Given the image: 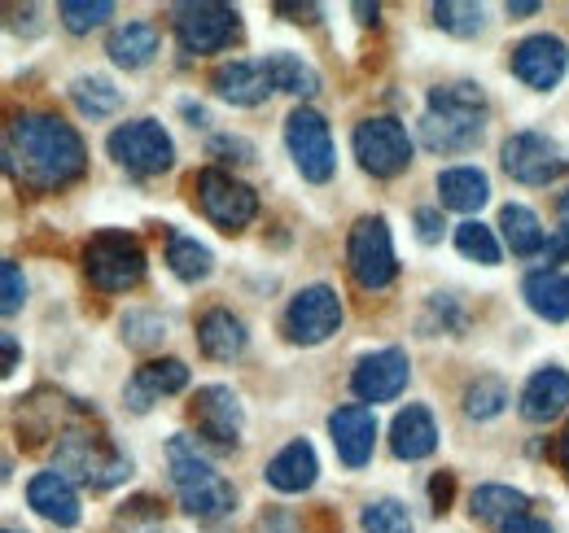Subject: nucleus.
<instances>
[{
    "label": "nucleus",
    "mask_w": 569,
    "mask_h": 533,
    "mask_svg": "<svg viewBox=\"0 0 569 533\" xmlns=\"http://www.w3.org/2000/svg\"><path fill=\"white\" fill-rule=\"evenodd\" d=\"M347 266L356 275L359 289H386L399 275V259H395V241L381 214H363L351 237H347Z\"/></svg>",
    "instance_id": "obj_6"
},
{
    "label": "nucleus",
    "mask_w": 569,
    "mask_h": 533,
    "mask_svg": "<svg viewBox=\"0 0 569 533\" xmlns=\"http://www.w3.org/2000/svg\"><path fill=\"white\" fill-rule=\"evenodd\" d=\"M417 228H421V241L433 245V241L442 237V219H438V210H417Z\"/></svg>",
    "instance_id": "obj_43"
},
{
    "label": "nucleus",
    "mask_w": 569,
    "mask_h": 533,
    "mask_svg": "<svg viewBox=\"0 0 569 533\" xmlns=\"http://www.w3.org/2000/svg\"><path fill=\"white\" fill-rule=\"evenodd\" d=\"M83 275L101 293H128L144 280V250L128 232H97L83 245Z\"/></svg>",
    "instance_id": "obj_4"
},
{
    "label": "nucleus",
    "mask_w": 569,
    "mask_h": 533,
    "mask_svg": "<svg viewBox=\"0 0 569 533\" xmlns=\"http://www.w3.org/2000/svg\"><path fill=\"white\" fill-rule=\"evenodd\" d=\"M517 406H521V415H526L530 424L557 420L569 406V372H561V368H539V372L526 381Z\"/></svg>",
    "instance_id": "obj_20"
},
{
    "label": "nucleus",
    "mask_w": 569,
    "mask_h": 533,
    "mask_svg": "<svg viewBox=\"0 0 569 533\" xmlns=\"http://www.w3.org/2000/svg\"><path fill=\"white\" fill-rule=\"evenodd\" d=\"M22 302H27V280H22V271H18L13 259H4L0 263V311L13 315Z\"/></svg>",
    "instance_id": "obj_40"
},
{
    "label": "nucleus",
    "mask_w": 569,
    "mask_h": 533,
    "mask_svg": "<svg viewBox=\"0 0 569 533\" xmlns=\"http://www.w3.org/2000/svg\"><path fill=\"white\" fill-rule=\"evenodd\" d=\"M171 27H176V40L189 58H207V53H223L241 22H237V9L232 4H214V0H198V4H176L171 9Z\"/></svg>",
    "instance_id": "obj_5"
},
{
    "label": "nucleus",
    "mask_w": 569,
    "mask_h": 533,
    "mask_svg": "<svg viewBox=\"0 0 569 533\" xmlns=\"http://www.w3.org/2000/svg\"><path fill=\"white\" fill-rule=\"evenodd\" d=\"M433 512H447V499H451V476H433Z\"/></svg>",
    "instance_id": "obj_45"
},
{
    "label": "nucleus",
    "mask_w": 569,
    "mask_h": 533,
    "mask_svg": "<svg viewBox=\"0 0 569 533\" xmlns=\"http://www.w3.org/2000/svg\"><path fill=\"white\" fill-rule=\"evenodd\" d=\"M193 193H198L202 214L211 219L219 232H241V228H250V223H254V214H259V193H254L250 184L232 180V175H228V171H219V167L198 171Z\"/></svg>",
    "instance_id": "obj_7"
},
{
    "label": "nucleus",
    "mask_w": 569,
    "mask_h": 533,
    "mask_svg": "<svg viewBox=\"0 0 569 533\" xmlns=\"http://www.w3.org/2000/svg\"><path fill=\"white\" fill-rule=\"evenodd\" d=\"M189 385V368L180 363V359H153V363H144L137 368V376L128 381V406L132 411H149L158 399H167V394H180Z\"/></svg>",
    "instance_id": "obj_19"
},
{
    "label": "nucleus",
    "mask_w": 569,
    "mask_h": 533,
    "mask_svg": "<svg viewBox=\"0 0 569 533\" xmlns=\"http://www.w3.org/2000/svg\"><path fill=\"white\" fill-rule=\"evenodd\" d=\"M557 237H552V245H548V259H569V193H561L557 201Z\"/></svg>",
    "instance_id": "obj_42"
},
{
    "label": "nucleus",
    "mask_w": 569,
    "mask_h": 533,
    "mask_svg": "<svg viewBox=\"0 0 569 533\" xmlns=\"http://www.w3.org/2000/svg\"><path fill=\"white\" fill-rule=\"evenodd\" d=\"M356 158L359 167L377 180H390L408 171L412 162V135L399 119H363L356 128Z\"/></svg>",
    "instance_id": "obj_11"
},
{
    "label": "nucleus",
    "mask_w": 569,
    "mask_h": 533,
    "mask_svg": "<svg viewBox=\"0 0 569 533\" xmlns=\"http://www.w3.org/2000/svg\"><path fill=\"white\" fill-rule=\"evenodd\" d=\"M356 13H363V22H377V4H356Z\"/></svg>",
    "instance_id": "obj_50"
},
{
    "label": "nucleus",
    "mask_w": 569,
    "mask_h": 533,
    "mask_svg": "<svg viewBox=\"0 0 569 533\" xmlns=\"http://www.w3.org/2000/svg\"><path fill=\"white\" fill-rule=\"evenodd\" d=\"M268 74L281 92H293V97H316L320 92V74L316 67H307L298 53H268Z\"/></svg>",
    "instance_id": "obj_30"
},
{
    "label": "nucleus",
    "mask_w": 569,
    "mask_h": 533,
    "mask_svg": "<svg viewBox=\"0 0 569 533\" xmlns=\"http://www.w3.org/2000/svg\"><path fill=\"white\" fill-rule=\"evenodd\" d=\"M433 22H438L442 31H451V36H460V40H469V36H478V31H482L487 13H482V4L442 0V4H433Z\"/></svg>",
    "instance_id": "obj_36"
},
{
    "label": "nucleus",
    "mask_w": 569,
    "mask_h": 533,
    "mask_svg": "<svg viewBox=\"0 0 569 533\" xmlns=\"http://www.w3.org/2000/svg\"><path fill=\"white\" fill-rule=\"evenodd\" d=\"M487 132V97L473 83H442L429 92L421 144L429 153H469Z\"/></svg>",
    "instance_id": "obj_2"
},
{
    "label": "nucleus",
    "mask_w": 569,
    "mask_h": 533,
    "mask_svg": "<svg viewBox=\"0 0 569 533\" xmlns=\"http://www.w3.org/2000/svg\"><path fill=\"white\" fill-rule=\"evenodd\" d=\"M110 13H114V4H110V0H62V4H58L62 27L74 31V36H88V31H92V27H101Z\"/></svg>",
    "instance_id": "obj_38"
},
{
    "label": "nucleus",
    "mask_w": 569,
    "mask_h": 533,
    "mask_svg": "<svg viewBox=\"0 0 569 533\" xmlns=\"http://www.w3.org/2000/svg\"><path fill=\"white\" fill-rule=\"evenodd\" d=\"M557 464H561L569 472V424H566V433L557 438Z\"/></svg>",
    "instance_id": "obj_49"
},
{
    "label": "nucleus",
    "mask_w": 569,
    "mask_h": 533,
    "mask_svg": "<svg viewBox=\"0 0 569 533\" xmlns=\"http://www.w3.org/2000/svg\"><path fill=\"white\" fill-rule=\"evenodd\" d=\"M499 533H552L548 521H535V516H517V521H508Z\"/></svg>",
    "instance_id": "obj_44"
},
{
    "label": "nucleus",
    "mask_w": 569,
    "mask_h": 533,
    "mask_svg": "<svg viewBox=\"0 0 569 533\" xmlns=\"http://www.w3.org/2000/svg\"><path fill=\"white\" fill-rule=\"evenodd\" d=\"M329 433H333V451L347 467H363L372 460V442H377V415L351 402V406H338L329 415Z\"/></svg>",
    "instance_id": "obj_16"
},
{
    "label": "nucleus",
    "mask_w": 569,
    "mask_h": 533,
    "mask_svg": "<svg viewBox=\"0 0 569 533\" xmlns=\"http://www.w3.org/2000/svg\"><path fill=\"white\" fill-rule=\"evenodd\" d=\"M110 158L132 175H162L176 162V144L153 119H132L110 132Z\"/></svg>",
    "instance_id": "obj_9"
},
{
    "label": "nucleus",
    "mask_w": 569,
    "mask_h": 533,
    "mask_svg": "<svg viewBox=\"0 0 569 533\" xmlns=\"http://www.w3.org/2000/svg\"><path fill=\"white\" fill-rule=\"evenodd\" d=\"M167 266H171L180 280L193 284V280H207V275H211L214 259L207 245H198L193 237H180V232H176V237L167 241Z\"/></svg>",
    "instance_id": "obj_32"
},
{
    "label": "nucleus",
    "mask_w": 569,
    "mask_h": 533,
    "mask_svg": "<svg viewBox=\"0 0 569 533\" xmlns=\"http://www.w3.org/2000/svg\"><path fill=\"white\" fill-rule=\"evenodd\" d=\"M211 158H223V162H254V144H250L246 135H214Z\"/></svg>",
    "instance_id": "obj_41"
},
{
    "label": "nucleus",
    "mask_w": 569,
    "mask_h": 533,
    "mask_svg": "<svg viewBox=\"0 0 569 533\" xmlns=\"http://www.w3.org/2000/svg\"><path fill=\"white\" fill-rule=\"evenodd\" d=\"M508 67H512V74H517L526 88L548 92V88H557V83H561V74H566L569 49H566V40H561V36H526V40L512 49Z\"/></svg>",
    "instance_id": "obj_13"
},
{
    "label": "nucleus",
    "mask_w": 569,
    "mask_h": 533,
    "mask_svg": "<svg viewBox=\"0 0 569 533\" xmlns=\"http://www.w3.org/2000/svg\"><path fill=\"white\" fill-rule=\"evenodd\" d=\"M316 451H311V442H289L281 455H272L268 460V485L272 490H281V494H302V490H311L316 485Z\"/></svg>",
    "instance_id": "obj_22"
},
{
    "label": "nucleus",
    "mask_w": 569,
    "mask_h": 533,
    "mask_svg": "<svg viewBox=\"0 0 569 533\" xmlns=\"http://www.w3.org/2000/svg\"><path fill=\"white\" fill-rule=\"evenodd\" d=\"M456 250H460L465 259H473V263H482V266L499 263L496 232H491L487 223H478V219H465V223L456 228Z\"/></svg>",
    "instance_id": "obj_34"
},
{
    "label": "nucleus",
    "mask_w": 569,
    "mask_h": 533,
    "mask_svg": "<svg viewBox=\"0 0 569 533\" xmlns=\"http://www.w3.org/2000/svg\"><path fill=\"white\" fill-rule=\"evenodd\" d=\"M284 144H289V158H293V167L302 171V180L325 184V180L333 175V167H338L333 132H329V123H325L316 110L298 105V110L284 119Z\"/></svg>",
    "instance_id": "obj_8"
},
{
    "label": "nucleus",
    "mask_w": 569,
    "mask_h": 533,
    "mask_svg": "<svg viewBox=\"0 0 569 533\" xmlns=\"http://www.w3.org/2000/svg\"><path fill=\"white\" fill-rule=\"evenodd\" d=\"M521 293H526V302H530V311L539 315V320H548V324H566L569 320V275L566 271H535V275H526V284H521Z\"/></svg>",
    "instance_id": "obj_25"
},
{
    "label": "nucleus",
    "mask_w": 569,
    "mask_h": 533,
    "mask_svg": "<svg viewBox=\"0 0 569 533\" xmlns=\"http://www.w3.org/2000/svg\"><path fill=\"white\" fill-rule=\"evenodd\" d=\"M71 97L88 119H106V114H114V110H119V101H123V97H119V88H114L106 74H83V79H74Z\"/></svg>",
    "instance_id": "obj_31"
},
{
    "label": "nucleus",
    "mask_w": 569,
    "mask_h": 533,
    "mask_svg": "<svg viewBox=\"0 0 569 533\" xmlns=\"http://www.w3.org/2000/svg\"><path fill=\"white\" fill-rule=\"evenodd\" d=\"M18 368V341L4 333V372H13Z\"/></svg>",
    "instance_id": "obj_48"
},
{
    "label": "nucleus",
    "mask_w": 569,
    "mask_h": 533,
    "mask_svg": "<svg viewBox=\"0 0 569 533\" xmlns=\"http://www.w3.org/2000/svg\"><path fill=\"white\" fill-rule=\"evenodd\" d=\"M189 411H193L198 433H202L211 446L232 451V446L241 442V402H237V394H232L228 385H207V390H198Z\"/></svg>",
    "instance_id": "obj_14"
},
{
    "label": "nucleus",
    "mask_w": 569,
    "mask_h": 533,
    "mask_svg": "<svg viewBox=\"0 0 569 533\" xmlns=\"http://www.w3.org/2000/svg\"><path fill=\"white\" fill-rule=\"evenodd\" d=\"M342 329V302L329 284H307L284 306V333L298 345H320Z\"/></svg>",
    "instance_id": "obj_12"
},
{
    "label": "nucleus",
    "mask_w": 569,
    "mask_h": 533,
    "mask_svg": "<svg viewBox=\"0 0 569 533\" xmlns=\"http://www.w3.org/2000/svg\"><path fill=\"white\" fill-rule=\"evenodd\" d=\"M106 53H110L114 67L123 70L149 67L153 53H158V27L153 22H123V27H114L110 40H106Z\"/></svg>",
    "instance_id": "obj_26"
},
{
    "label": "nucleus",
    "mask_w": 569,
    "mask_h": 533,
    "mask_svg": "<svg viewBox=\"0 0 569 533\" xmlns=\"http://www.w3.org/2000/svg\"><path fill=\"white\" fill-rule=\"evenodd\" d=\"M198 345H202L207 359L228 363V359H237V354L246 350V324H241L232 311L214 306V311H207V315L198 320Z\"/></svg>",
    "instance_id": "obj_24"
},
{
    "label": "nucleus",
    "mask_w": 569,
    "mask_h": 533,
    "mask_svg": "<svg viewBox=\"0 0 569 533\" xmlns=\"http://www.w3.org/2000/svg\"><path fill=\"white\" fill-rule=\"evenodd\" d=\"M211 88L223 97V101L250 110V105H263L268 92H272L277 83H272V74H268L263 62H223V67H214Z\"/></svg>",
    "instance_id": "obj_18"
},
{
    "label": "nucleus",
    "mask_w": 569,
    "mask_h": 533,
    "mask_svg": "<svg viewBox=\"0 0 569 533\" xmlns=\"http://www.w3.org/2000/svg\"><path fill=\"white\" fill-rule=\"evenodd\" d=\"M119 329H123V341H128L132 350H153V345L167 336L162 315H153V311H128Z\"/></svg>",
    "instance_id": "obj_39"
},
{
    "label": "nucleus",
    "mask_w": 569,
    "mask_h": 533,
    "mask_svg": "<svg viewBox=\"0 0 569 533\" xmlns=\"http://www.w3.org/2000/svg\"><path fill=\"white\" fill-rule=\"evenodd\" d=\"M359 525H363V533H412V516L399 499H372L359 512Z\"/></svg>",
    "instance_id": "obj_35"
},
{
    "label": "nucleus",
    "mask_w": 569,
    "mask_h": 533,
    "mask_svg": "<svg viewBox=\"0 0 569 533\" xmlns=\"http://www.w3.org/2000/svg\"><path fill=\"white\" fill-rule=\"evenodd\" d=\"M180 507L189 512V516H198V521H214V516H228L232 507H237V490L219 476L214 485L207 490H193V494H180Z\"/></svg>",
    "instance_id": "obj_33"
},
{
    "label": "nucleus",
    "mask_w": 569,
    "mask_h": 533,
    "mask_svg": "<svg viewBox=\"0 0 569 533\" xmlns=\"http://www.w3.org/2000/svg\"><path fill=\"white\" fill-rule=\"evenodd\" d=\"M351 390L359 402H390L408 390V354L403 350H377L359 359L351 372Z\"/></svg>",
    "instance_id": "obj_15"
},
{
    "label": "nucleus",
    "mask_w": 569,
    "mask_h": 533,
    "mask_svg": "<svg viewBox=\"0 0 569 533\" xmlns=\"http://www.w3.org/2000/svg\"><path fill=\"white\" fill-rule=\"evenodd\" d=\"M526 13H539V0H508V18H526Z\"/></svg>",
    "instance_id": "obj_46"
},
{
    "label": "nucleus",
    "mask_w": 569,
    "mask_h": 533,
    "mask_svg": "<svg viewBox=\"0 0 569 533\" xmlns=\"http://www.w3.org/2000/svg\"><path fill=\"white\" fill-rule=\"evenodd\" d=\"M4 533H18V530H4Z\"/></svg>",
    "instance_id": "obj_51"
},
{
    "label": "nucleus",
    "mask_w": 569,
    "mask_h": 533,
    "mask_svg": "<svg viewBox=\"0 0 569 533\" xmlns=\"http://www.w3.org/2000/svg\"><path fill=\"white\" fill-rule=\"evenodd\" d=\"M281 13H298V22H316V4H281Z\"/></svg>",
    "instance_id": "obj_47"
},
{
    "label": "nucleus",
    "mask_w": 569,
    "mask_h": 533,
    "mask_svg": "<svg viewBox=\"0 0 569 533\" xmlns=\"http://www.w3.org/2000/svg\"><path fill=\"white\" fill-rule=\"evenodd\" d=\"M491 198V180L478 171V167H451L438 175V201L447 210H460V214H473L482 210Z\"/></svg>",
    "instance_id": "obj_27"
},
{
    "label": "nucleus",
    "mask_w": 569,
    "mask_h": 533,
    "mask_svg": "<svg viewBox=\"0 0 569 533\" xmlns=\"http://www.w3.org/2000/svg\"><path fill=\"white\" fill-rule=\"evenodd\" d=\"M27 503H31L49 525H62V530L79 525V494H74L71 476L58 472V467L31 476V485H27Z\"/></svg>",
    "instance_id": "obj_17"
},
{
    "label": "nucleus",
    "mask_w": 569,
    "mask_h": 533,
    "mask_svg": "<svg viewBox=\"0 0 569 533\" xmlns=\"http://www.w3.org/2000/svg\"><path fill=\"white\" fill-rule=\"evenodd\" d=\"M499 162H503V171H508L517 184H530V189H543V184L561 180L569 167L561 144L548 140L543 132H512L503 140Z\"/></svg>",
    "instance_id": "obj_10"
},
{
    "label": "nucleus",
    "mask_w": 569,
    "mask_h": 533,
    "mask_svg": "<svg viewBox=\"0 0 569 533\" xmlns=\"http://www.w3.org/2000/svg\"><path fill=\"white\" fill-rule=\"evenodd\" d=\"M508 402V385L496 376H478L469 390H465V415L469 420H496Z\"/></svg>",
    "instance_id": "obj_37"
},
{
    "label": "nucleus",
    "mask_w": 569,
    "mask_h": 533,
    "mask_svg": "<svg viewBox=\"0 0 569 533\" xmlns=\"http://www.w3.org/2000/svg\"><path fill=\"white\" fill-rule=\"evenodd\" d=\"M167 472H171V485L180 490V494H193V490H207L219 481V472L211 467L207 455H198V442L193 438H171L167 442Z\"/></svg>",
    "instance_id": "obj_23"
},
{
    "label": "nucleus",
    "mask_w": 569,
    "mask_h": 533,
    "mask_svg": "<svg viewBox=\"0 0 569 533\" xmlns=\"http://www.w3.org/2000/svg\"><path fill=\"white\" fill-rule=\"evenodd\" d=\"M499 228H503V241H508V250L512 254H539L543 245H548V237H543V223H539V214L530 210V205H517V201H508L503 210H499Z\"/></svg>",
    "instance_id": "obj_28"
},
{
    "label": "nucleus",
    "mask_w": 569,
    "mask_h": 533,
    "mask_svg": "<svg viewBox=\"0 0 569 533\" xmlns=\"http://www.w3.org/2000/svg\"><path fill=\"white\" fill-rule=\"evenodd\" d=\"M4 167L22 189L58 193V189H67L83 175L88 149H83V140L67 119L44 114V110H27L9 123Z\"/></svg>",
    "instance_id": "obj_1"
},
{
    "label": "nucleus",
    "mask_w": 569,
    "mask_h": 533,
    "mask_svg": "<svg viewBox=\"0 0 569 533\" xmlns=\"http://www.w3.org/2000/svg\"><path fill=\"white\" fill-rule=\"evenodd\" d=\"M58 472H71L74 481H83L88 490H110V485L132 476V460L110 438L71 429V433L58 438Z\"/></svg>",
    "instance_id": "obj_3"
},
{
    "label": "nucleus",
    "mask_w": 569,
    "mask_h": 533,
    "mask_svg": "<svg viewBox=\"0 0 569 533\" xmlns=\"http://www.w3.org/2000/svg\"><path fill=\"white\" fill-rule=\"evenodd\" d=\"M526 507H530V499L521 494V490H512V485H478L473 494H469V512H473V521H517V516H526Z\"/></svg>",
    "instance_id": "obj_29"
},
{
    "label": "nucleus",
    "mask_w": 569,
    "mask_h": 533,
    "mask_svg": "<svg viewBox=\"0 0 569 533\" xmlns=\"http://www.w3.org/2000/svg\"><path fill=\"white\" fill-rule=\"evenodd\" d=\"M433 446H438V424H433V415H429L426 406H403L399 415H395V424H390V451L399 455V460H426L433 455Z\"/></svg>",
    "instance_id": "obj_21"
}]
</instances>
